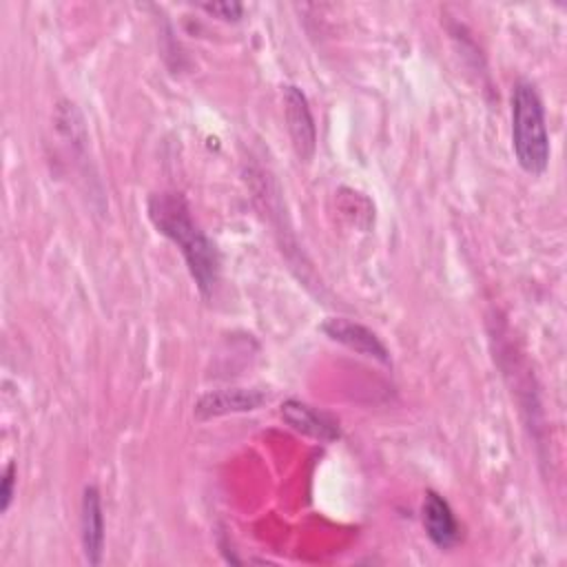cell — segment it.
Returning <instances> with one entry per match:
<instances>
[{"mask_svg": "<svg viewBox=\"0 0 567 567\" xmlns=\"http://www.w3.org/2000/svg\"><path fill=\"white\" fill-rule=\"evenodd\" d=\"M16 478H18V467L13 461H9L2 470V478H0V512L4 514L13 501V492H16Z\"/></svg>", "mask_w": 567, "mask_h": 567, "instance_id": "obj_10", "label": "cell"}, {"mask_svg": "<svg viewBox=\"0 0 567 567\" xmlns=\"http://www.w3.org/2000/svg\"><path fill=\"white\" fill-rule=\"evenodd\" d=\"M199 9L206 11L208 16H215V18H219V20H224V22H235V20H239L241 13H244V7H241L239 2H235V0L202 2Z\"/></svg>", "mask_w": 567, "mask_h": 567, "instance_id": "obj_9", "label": "cell"}, {"mask_svg": "<svg viewBox=\"0 0 567 567\" xmlns=\"http://www.w3.org/2000/svg\"><path fill=\"white\" fill-rule=\"evenodd\" d=\"M146 213L157 233L179 248L197 290L204 297H210L219 281V252L206 233L193 221L190 206L184 195L173 190L153 193L146 202Z\"/></svg>", "mask_w": 567, "mask_h": 567, "instance_id": "obj_1", "label": "cell"}, {"mask_svg": "<svg viewBox=\"0 0 567 567\" xmlns=\"http://www.w3.org/2000/svg\"><path fill=\"white\" fill-rule=\"evenodd\" d=\"M421 520L434 547L452 549L461 540V527L450 503L434 489H427L423 496Z\"/></svg>", "mask_w": 567, "mask_h": 567, "instance_id": "obj_8", "label": "cell"}, {"mask_svg": "<svg viewBox=\"0 0 567 567\" xmlns=\"http://www.w3.org/2000/svg\"><path fill=\"white\" fill-rule=\"evenodd\" d=\"M321 332L330 341H337V343L346 346L348 350H354V352H359L363 357H370L379 363H390V350L379 339V334L372 332L363 323H357V321L346 319V317H330L321 323Z\"/></svg>", "mask_w": 567, "mask_h": 567, "instance_id": "obj_4", "label": "cell"}, {"mask_svg": "<svg viewBox=\"0 0 567 567\" xmlns=\"http://www.w3.org/2000/svg\"><path fill=\"white\" fill-rule=\"evenodd\" d=\"M281 419L299 434L323 441V443H332L341 439V427L339 423L323 410L308 405L299 399H288L281 403Z\"/></svg>", "mask_w": 567, "mask_h": 567, "instance_id": "obj_6", "label": "cell"}, {"mask_svg": "<svg viewBox=\"0 0 567 567\" xmlns=\"http://www.w3.org/2000/svg\"><path fill=\"white\" fill-rule=\"evenodd\" d=\"M268 401V394L255 388H226V390H213L197 399L195 403V416L199 421H208L224 414H237V412H252L259 405Z\"/></svg>", "mask_w": 567, "mask_h": 567, "instance_id": "obj_5", "label": "cell"}, {"mask_svg": "<svg viewBox=\"0 0 567 567\" xmlns=\"http://www.w3.org/2000/svg\"><path fill=\"white\" fill-rule=\"evenodd\" d=\"M512 148L525 173L543 175L547 171L551 148L545 109L527 80H518L512 89Z\"/></svg>", "mask_w": 567, "mask_h": 567, "instance_id": "obj_2", "label": "cell"}, {"mask_svg": "<svg viewBox=\"0 0 567 567\" xmlns=\"http://www.w3.org/2000/svg\"><path fill=\"white\" fill-rule=\"evenodd\" d=\"M80 538L82 551L89 565H100L104 556V507L95 485L82 489L80 503Z\"/></svg>", "mask_w": 567, "mask_h": 567, "instance_id": "obj_7", "label": "cell"}, {"mask_svg": "<svg viewBox=\"0 0 567 567\" xmlns=\"http://www.w3.org/2000/svg\"><path fill=\"white\" fill-rule=\"evenodd\" d=\"M284 113H286V126L290 133L292 148L299 159L308 162L317 148V128H315L308 97L295 84L284 86Z\"/></svg>", "mask_w": 567, "mask_h": 567, "instance_id": "obj_3", "label": "cell"}]
</instances>
